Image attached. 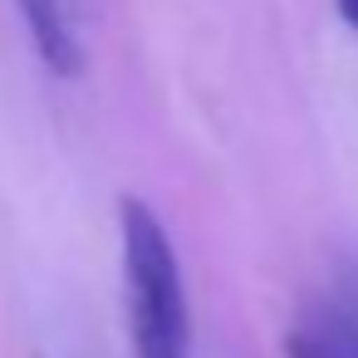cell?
<instances>
[{
    "label": "cell",
    "instance_id": "cell-1",
    "mask_svg": "<svg viewBox=\"0 0 358 358\" xmlns=\"http://www.w3.org/2000/svg\"><path fill=\"white\" fill-rule=\"evenodd\" d=\"M123 314L133 358H192V309L162 216L123 196Z\"/></svg>",
    "mask_w": 358,
    "mask_h": 358
},
{
    "label": "cell",
    "instance_id": "cell-2",
    "mask_svg": "<svg viewBox=\"0 0 358 358\" xmlns=\"http://www.w3.org/2000/svg\"><path fill=\"white\" fill-rule=\"evenodd\" d=\"M15 10L40 64L55 79H79L89 64V50H84V25H79L74 0H15Z\"/></svg>",
    "mask_w": 358,
    "mask_h": 358
},
{
    "label": "cell",
    "instance_id": "cell-3",
    "mask_svg": "<svg viewBox=\"0 0 358 358\" xmlns=\"http://www.w3.org/2000/svg\"><path fill=\"white\" fill-rule=\"evenodd\" d=\"M334 6H338L343 25H348V30H358V0H334Z\"/></svg>",
    "mask_w": 358,
    "mask_h": 358
}]
</instances>
